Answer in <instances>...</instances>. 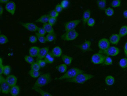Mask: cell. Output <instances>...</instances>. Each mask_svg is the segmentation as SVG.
Instances as JSON below:
<instances>
[{
    "mask_svg": "<svg viewBox=\"0 0 127 96\" xmlns=\"http://www.w3.org/2000/svg\"><path fill=\"white\" fill-rule=\"evenodd\" d=\"M20 24L26 30L31 32H35L38 31L39 27L35 24L32 22H20Z\"/></svg>",
    "mask_w": 127,
    "mask_h": 96,
    "instance_id": "11",
    "label": "cell"
},
{
    "mask_svg": "<svg viewBox=\"0 0 127 96\" xmlns=\"http://www.w3.org/2000/svg\"><path fill=\"white\" fill-rule=\"evenodd\" d=\"M98 52L103 54L106 55L110 56H115L119 54L120 50V49L116 46H110L106 50L104 51L99 50Z\"/></svg>",
    "mask_w": 127,
    "mask_h": 96,
    "instance_id": "5",
    "label": "cell"
},
{
    "mask_svg": "<svg viewBox=\"0 0 127 96\" xmlns=\"http://www.w3.org/2000/svg\"><path fill=\"white\" fill-rule=\"evenodd\" d=\"M57 21V18H54L50 17L49 19L48 23L51 26H53L55 24Z\"/></svg>",
    "mask_w": 127,
    "mask_h": 96,
    "instance_id": "45",
    "label": "cell"
},
{
    "mask_svg": "<svg viewBox=\"0 0 127 96\" xmlns=\"http://www.w3.org/2000/svg\"><path fill=\"white\" fill-rule=\"evenodd\" d=\"M4 12V8L2 6H0V16H1Z\"/></svg>",
    "mask_w": 127,
    "mask_h": 96,
    "instance_id": "50",
    "label": "cell"
},
{
    "mask_svg": "<svg viewBox=\"0 0 127 96\" xmlns=\"http://www.w3.org/2000/svg\"><path fill=\"white\" fill-rule=\"evenodd\" d=\"M38 33L40 35H43V36H45V35L46 34V31L43 28H39V27L38 29Z\"/></svg>",
    "mask_w": 127,
    "mask_h": 96,
    "instance_id": "46",
    "label": "cell"
},
{
    "mask_svg": "<svg viewBox=\"0 0 127 96\" xmlns=\"http://www.w3.org/2000/svg\"><path fill=\"white\" fill-rule=\"evenodd\" d=\"M50 17V15L49 14L43 15L39 19L36 20L35 21V22L37 23H43V24L48 23Z\"/></svg>",
    "mask_w": 127,
    "mask_h": 96,
    "instance_id": "22",
    "label": "cell"
},
{
    "mask_svg": "<svg viewBox=\"0 0 127 96\" xmlns=\"http://www.w3.org/2000/svg\"><path fill=\"white\" fill-rule=\"evenodd\" d=\"M105 55L101 53H95L93 54L91 58L92 62L94 64H102L104 63Z\"/></svg>",
    "mask_w": 127,
    "mask_h": 96,
    "instance_id": "7",
    "label": "cell"
},
{
    "mask_svg": "<svg viewBox=\"0 0 127 96\" xmlns=\"http://www.w3.org/2000/svg\"><path fill=\"white\" fill-rule=\"evenodd\" d=\"M121 0H113L111 3V6L113 8H117L121 6Z\"/></svg>",
    "mask_w": 127,
    "mask_h": 96,
    "instance_id": "34",
    "label": "cell"
},
{
    "mask_svg": "<svg viewBox=\"0 0 127 96\" xmlns=\"http://www.w3.org/2000/svg\"><path fill=\"white\" fill-rule=\"evenodd\" d=\"M46 38L47 42H53L56 39V35L55 33L48 34L46 36Z\"/></svg>",
    "mask_w": 127,
    "mask_h": 96,
    "instance_id": "35",
    "label": "cell"
},
{
    "mask_svg": "<svg viewBox=\"0 0 127 96\" xmlns=\"http://www.w3.org/2000/svg\"><path fill=\"white\" fill-rule=\"evenodd\" d=\"M51 52L55 57H60L62 54V50L60 47L58 46L54 48Z\"/></svg>",
    "mask_w": 127,
    "mask_h": 96,
    "instance_id": "17",
    "label": "cell"
},
{
    "mask_svg": "<svg viewBox=\"0 0 127 96\" xmlns=\"http://www.w3.org/2000/svg\"><path fill=\"white\" fill-rule=\"evenodd\" d=\"M105 82L108 86H111L114 84L115 79L112 75H108L105 78Z\"/></svg>",
    "mask_w": 127,
    "mask_h": 96,
    "instance_id": "24",
    "label": "cell"
},
{
    "mask_svg": "<svg viewBox=\"0 0 127 96\" xmlns=\"http://www.w3.org/2000/svg\"><path fill=\"white\" fill-rule=\"evenodd\" d=\"M81 20L77 19L67 22L64 24V30L65 31L75 30V28L81 22Z\"/></svg>",
    "mask_w": 127,
    "mask_h": 96,
    "instance_id": "8",
    "label": "cell"
},
{
    "mask_svg": "<svg viewBox=\"0 0 127 96\" xmlns=\"http://www.w3.org/2000/svg\"><path fill=\"white\" fill-rule=\"evenodd\" d=\"M37 62L38 63L40 67L41 68L44 67L46 66V64H47L45 60H43L42 59H37Z\"/></svg>",
    "mask_w": 127,
    "mask_h": 96,
    "instance_id": "44",
    "label": "cell"
},
{
    "mask_svg": "<svg viewBox=\"0 0 127 96\" xmlns=\"http://www.w3.org/2000/svg\"><path fill=\"white\" fill-rule=\"evenodd\" d=\"M97 6L99 9L102 11H104L107 4L106 0H97L96 1Z\"/></svg>",
    "mask_w": 127,
    "mask_h": 96,
    "instance_id": "20",
    "label": "cell"
},
{
    "mask_svg": "<svg viewBox=\"0 0 127 96\" xmlns=\"http://www.w3.org/2000/svg\"><path fill=\"white\" fill-rule=\"evenodd\" d=\"M31 69H33L34 70L39 71L41 67L37 62H34V63L31 64Z\"/></svg>",
    "mask_w": 127,
    "mask_h": 96,
    "instance_id": "39",
    "label": "cell"
},
{
    "mask_svg": "<svg viewBox=\"0 0 127 96\" xmlns=\"http://www.w3.org/2000/svg\"><path fill=\"white\" fill-rule=\"evenodd\" d=\"M123 16L125 19H127V9L124 11L123 13Z\"/></svg>",
    "mask_w": 127,
    "mask_h": 96,
    "instance_id": "51",
    "label": "cell"
},
{
    "mask_svg": "<svg viewBox=\"0 0 127 96\" xmlns=\"http://www.w3.org/2000/svg\"><path fill=\"white\" fill-rule=\"evenodd\" d=\"M6 80L7 83L9 84L11 87L16 85L17 82V78L14 75H9L6 78Z\"/></svg>",
    "mask_w": 127,
    "mask_h": 96,
    "instance_id": "14",
    "label": "cell"
},
{
    "mask_svg": "<svg viewBox=\"0 0 127 96\" xmlns=\"http://www.w3.org/2000/svg\"><path fill=\"white\" fill-rule=\"evenodd\" d=\"M104 13L108 17H111L114 14L115 11L112 7H108L104 10Z\"/></svg>",
    "mask_w": 127,
    "mask_h": 96,
    "instance_id": "32",
    "label": "cell"
},
{
    "mask_svg": "<svg viewBox=\"0 0 127 96\" xmlns=\"http://www.w3.org/2000/svg\"><path fill=\"white\" fill-rule=\"evenodd\" d=\"M121 38L119 34L113 33L110 36L109 41L112 45H117L120 41Z\"/></svg>",
    "mask_w": 127,
    "mask_h": 96,
    "instance_id": "13",
    "label": "cell"
},
{
    "mask_svg": "<svg viewBox=\"0 0 127 96\" xmlns=\"http://www.w3.org/2000/svg\"><path fill=\"white\" fill-rule=\"evenodd\" d=\"M20 89L19 87L17 85L11 87L10 93L12 96H17L19 94Z\"/></svg>",
    "mask_w": 127,
    "mask_h": 96,
    "instance_id": "23",
    "label": "cell"
},
{
    "mask_svg": "<svg viewBox=\"0 0 127 96\" xmlns=\"http://www.w3.org/2000/svg\"><path fill=\"white\" fill-rule=\"evenodd\" d=\"M8 39L6 35L4 34L0 35V45H4L8 43Z\"/></svg>",
    "mask_w": 127,
    "mask_h": 96,
    "instance_id": "36",
    "label": "cell"
},
{
    "mask_svg": "<svg viewBox=\"0 0 127 96\" xmlns=\"http://www.w3.org/2000/svg\"><path fill=\"white\" fill-rule=\"evenodd\" d=\"M62 6V7L63 8H66V7H68L69 4V1L68 0H63L60 3Z\"/></svg>",
    "mask_w": 127,
    "mask_h": 96,
    "instance_id": "42",
    "label": "cell"
},
{
    "mask_svg": "<svg viewBox=\"0 0 127 96\" xmlns=\"http://www.w3.org/2000/svg\"><path fill=\"white\" fill-rule=\"evenodd\" d=\"M44 60L47 64H51L53 63L55 60V57L53 55L51 51L48 52L44 58Z\"/></svg>",
    "mask_w": 127,
    "mask_h": 96,
    "instance_id": "19",
    "label": "cell"
},
{
    "mask_svg": "<svg viewBox=\"0 0 127 96\" xmlns=\"http://www.w3.org/2000/svg\"><path fill=\"white\" fill-rule=\"evenodd\" d=\"M29 74L30 77L33 78H37L41 74V73L39 71L34 70L31 69L29 71Z\"/></svg>",
    "mask_w": 127,
    "mask_h": 96,
    "instance_id": "29",
    "label": "cell"
},
{
    "mask_svg": "<svg viewBox=\"0 0 127 96\" xmlns=\"http://www.w3.org/2000/svg\"><path fill=\"white\" fill-rule=\"evenodd\" d=\"M98 46L100 50L104 51L110 46V43L108 39L102 38L98 41Z\"/></svg>",
    "mask_w": 127,
    "mask_h": 96,
    "instance_id": "9",
    "label": "cell"
},
{
    "mask_svg": "<svg viewBox=\"0 0 127 96\" xmlns=\"http://www.w3.org/2000/svg\"><path fill=\"white\" fill-rule=\"evenodd\" d=\"M56 68L60 73H65L67 71V65L65 64H61L56 66Z\"/></svg>",
    "mask_w": 127,
    "mask_h": 96,
    "instance_id": "26",
    "label": "cell"
},
{
    "mask_svg": "<svg viewBox=\"0 0 127 96\" xmlns=\"http://www.w3.org/2000/svg\"><path fill=\"white\" fill-rule=\"evenodd\" d=\"M24 60L28 64H32L34 62V59L30 55H26L24 56Z\"/></svg>",
    "mask_w": 127,
    "mask_h": 96,
    "instance_id": "38",
    "label": "cell"
},
{
    "mask_svg": "<svg viewBox=\"0 0 127 96\" xmlns=\"http://www.w3.org/2000/svg\"><path fill=\"white\" fill-rule=\"evenodd\" d=\"M32 90L35 91V92H36L38 93H39L42 96H52L53 95L43 90H41L40 88H33Z\"/></svg>",
    "mask_w": 127,
    "mask_h": 96,
    "instance_id": "27",
    "label": "cell"
},
{
    "mask_svg": "<svg viewBox=\"0 0 127 96\" xmlns=\"http://www.w3.org/2000/svg\"><path fill=\"white\" fill-rule=\"evenodd\" d=\"M43 28L45 30L46 33H47L48 34L54 33V30L53 26L50 25L48 23L43 24Z\"/></svg>",
    "mask_w": 127,
    "mask_h": 96,
    "instance_id": "25",
    "label": "cell"
},
{
    "mask_svg": "<svg viewBox=\"0 0 127 96\" xmlns=\"http://www.w3.org/2000/svg\"><path fill=\"white\" fill-rule=\"evenodd\" d=\"M40 48L37 46H32L29 50V54L33 57H36L38 56Z\"/></svg>",
    "mask_w": 127,
    "mask_h": 96,
    "instance_id": "18",
    "label": "cell"
},
{
    "mask_svg": "<svg viewBox=\"0 0 127 96\" xmlns=\"http://www.w3.org/2000/svg\"><path fill=\"white\" fill-rule=\"evenodd\" d=\"M4 66L2 64V59L0 58V75H2L3 73Z\"/></svg>",
    "mask_w": 127,
    "mask_h": 96,
    "instance_id": "48",
    "label": "cell"
},
{
    "mask_svg": "<svg viewBox=\"0 0 127 96\" xmlns=\"http://www.w3.org/2000/svg\"><path fill=\"white\" fill-rule=\"evenodd\" d=\"M79 36V33L75 30L67 31L61 37L62 40L69 41L74 40Z\"/></svg>",
    "mask_w": 127,
    "mask_h": 96,
    "instance_id": "4",
    "label": "cell"
},
{
    "mask_svg": "<svg viewBox=\"0 0 127 96\" xmlns=\"http://www.w3.org/2000/svg\"><path fill=\"white\" fill-rule=\"evenodd\" d=\"M11 71V68L9 65L4 66V70H3V74L6 75L8 76L10 74Z\"/></svg>",
    "mask_w": 127,
    "mask_h": 96,
    "instance_id": "37",
    "label": "cell"
},
{
    "mask_svg": "<svg viewBox=\"0 0 127 96\" xmlns=\"http://www.w3.org/2000/svg\"><path fill=\"white\" fill-rule=\"evenodd\" d=\"M36 36L37 37L38 40L41 43L45 44L47 42V39H46V37L45 36H43V35H40L39 34L38 32L35 33Z\"/></svg>",
    "mask_w": 127,
    "mask_h": 96,
    "instance_id": "33",
    "label": "cell"
},
{
    "mask_svg": "<svg viewBox=\"0 0 127 96\" xmlns=\"http://www.w3.org/2000/svg\"><path fill=\"white\" fill-rule=\"evenodd\" d=\"M91 42L90 41L87 40L81 45L77 46V47L84 52L93 51V50L91 48Z\"/></svg>",
    "mask_w": 127,
    "mask_h": 96,
    "instance_id": "10",
    "label": "cell"
},
{
    "mask_svg": "<svg viewBox=\"0 0 127 96\" xmlns=\"http://www.w3.org/2000/svg\"><path fill=\"white\" fill-rule=\"evenodd\" d=\"M124 50L125 56L126 57H127V41L126 42L125 44L124 45Z\"/></svg>",
    "mask_w": 127,
    "mask_h": 96,
    "instance_id": "49",
    "label": "cell"
},
{
    "mask_svg": "<svg viewBox=\"0 0 127 96\" xmlns=\"http://www.w3.org/2000/svg\"><path fill=\"white\" fill-rule=\"evenodd\" d=\"M95 21L94 19L91 17L89 19V20H88L87 24L89 27H92L95 25Z\"/></svg>",
    "mask_w": 127,
    "mask_h": 96,
    "instance_id": "41",
    "label": "cell"
},
{
    "mask_svg": "<svg viewBox=\"0 0 127 96\" xmlns=\"http://www.w3.org/2000/svg\"><path fill=\"white\" fill-rule=\"evenodd\" d=\"M49 15L50 17L54 18H57L59 16V13L56 11L55 9L51 10L50 12H49Z\"/></svg>",
    "mask_w": 127,
    "mask_h": 96,
    "instance_id": "40",
    "label": "cell"
},
{
    "mask_svg": "<svg viewBox=\"0 0 127 96\" xmlns=\"http://www.w3.org/2000/svg\"><path fill=\"white\" fill-rule=\"evenodd\" d=\"M0 89L2 93L4 94H8L10 93L11 86L7 83L6 79L0 75Z\"/></svg>",
    "mask_w": 127,
    "mask_h": 96,
    "instance_id": "6",
    "label": "cell"
},
{
    "mask_svg": "<svg viewBox=\"0 0 127 96\" xmlns=\"http://www.w3.org/2000/svg\"><path fill=\"white\" fill-rule=\"evenodd\" d=\"M49 52V48L48 47H44L40 48L37 57V59H42L44 58Z\"/></svg>",
    "mask_w": 127,
    "mask_h": 96,
    "instance_id": "15",
    "label": "cell"
},
{
    "mask_svg": "<svg viewBox=\"0 0 127 96\" xmlns=\"http://www.w3.org/2000/svg\"><path fill=\"white\" fill-rule=\"evenodd\" d=\"M119 65L122 68H126L127 67V58H123L120 59L119 62Z\"/></svg>",
    "mask_w": 127,
    "mask_h": 96,
    "instance_id": "30",
    "label": "cell"
},
{
    "mask_svg": "<svg viewBox=\"0 0 127 96\" xmlns=\"http://www.w3.org/2000/svg\"><path fill=\"white\" fill-rule=\"evenodd\" d=\"M62 59L64 64L66 65L69 66L71 64L72 61L73 60V58L69 56L65 55V54H62Z\"/></svg>",
    "mask_w": 127,
    "mask_h": 96,
    "instance_id": "21",
    "label": "cell"
},
{
    "mask_svg": "<svg viewBox=\"0 0 127 96\" xmlns=\"http://www.w3.org/2000/svg\"><path fill=\"white\" fill-rule=\"evenodd\" d=\"M63 9L64 8L60 4H58L56 5L55 7V8L56 11L58 13L62 12L63 11Z\"/></svg>",
    "mask_w": 127,
    "mask_h": 96,
    "instance_id": "47",
    "label": "cell"
},
{
    "mask_svg": "<svg viewBox=\"0 0 127 96\" xmlns=\"http://www.w3.org/2000/svg\"><path fill=\"white\" fill-rule=\"evenodd\" d=\"M29 41L32 43H35L37 42L38 39L36 36L35 35H31L29 37Z\"/></svg>",
    "mask_w": 127,
    "mask_h": 96,
    "instance_id": "43",
    "label": "cell"
},
{
    "mask_svg": "<svg viewBox=\"0 0 127 96\" xmlns=\"http://www.w3.org/2000/svg\"><path fill=\"white\" fill-rule=\"evenodd\" d=\"M9 0H0V2L3 4H6L8 2H9Z\"/></svg>",
    "mask_w": 127,
    "mask_h": 96,
    "instance_id": "52",
    "label": "cell"
},
{
    "mask_svg": "<svg viewBox=\"0 0 127 96\" xmlns=\"http://www.w3.org/2000/svg\"><path fill=\"white\" fill-rule=\"evenodd\" d=\"M94 77V75L83 73L77 75L76 76L72 79H66L65 81L70 83L83 84Z\"/></svg>",
    "mask_w": 127,
    "mask_h": 96,
    "instance_id": "1",
    "label": "cell"
},
{
    "mask_svg": "<svg viewBox=\"0 0 127 96\" xmlns=\"http://www.w3.org/2000/svg\"><path fill=\"white\" fill-rule=\"evenodd\" d=\"M113 60L110 56L105 55L104 62L103 64L106 66H110L113 64Z\"/></svg>",
    "mask_w": 127,
    "mask_h": 96,
    "instance_id": "31",
    "label": "cell"
},
{
    "mask_svg": "<svg viewBox=\"0 0 127 96\" xmlns=\"http://www.w3.org/2000/svg\"><path fill=\"white\" fill-rule=\"evenodd\" d=\"M5 9L11 15H14L16 9V5L13 1H9L6 4Z\"/></svg>",
    "mask_w": 127,
    "mask_h": 96,
    "instance_id": "12",
    "label": "cell"
},
{
    "mask_svg": "<svg viewBox=\"0 0 127 96\" xmlns=\"http://www.w3.org/2000/svg\"><path fill=\"white\" fill-rule=\"evenodd\" d=\"M119 34L121 37H124L127 35V26H122L119 31Z\"/></svg>",
    "mask_w": 127,
    "mask_h": 96,
    "instance_id": "28",
    "label": "cell"
},
{
    "mask_svg": "<svg viewBox=\"0 0 127 96\" xmlns=\"http://www.w3.org/2000/svg\"><path fill=\"white\" fill-rule=\"evenodd\" d=\"M51 77L50 73L41 75L36 80L32 89L40 88L47 85L51 81Z\"/></svg>",
    "mask_w": 127,
    "mask_h": 96,
    "instance_id": "2",
    "label": "cell"
},
{
    "mask_svg": "<svg viewBox=\"0 0 127 96\" xmlns=\"http://www.w3.org/2000/svg\"><path fill=\"white\" fill-rule=\"evenodd\" d=\"M91 15V12L90 9H87L84 11L83 13L82 17V21H83V25L84 26L87 24L88 20L90 18Z\"/></svg>",
    "mask_w": 127,
    "mask_h": 96,
    "instance_id": "16",
    "label": "cell"
},
{
    "mask_svg": "<svg viewBox=\"0 0 127 96\" xmlns=\"http://www.w3.org/2000/svg\"><path fill=\"white\" fill-rule=\"evenodd\" d=\"M83 73H85V71L82 69L77 67H73L68 69V70L66 71L62 76L56 78L55 79L61 80H62L72 79L76 76L77 75Z\"/></svg>",
    "mask_w": 127,
    "mask_h": 96,
    "instance_id": "3",
    "label": "cell"
}]
</instances>
